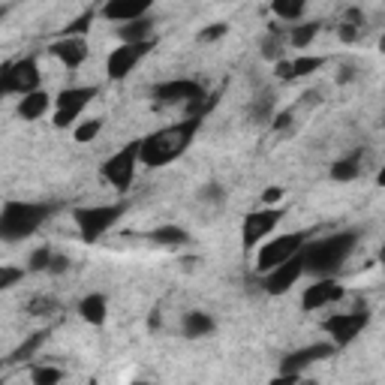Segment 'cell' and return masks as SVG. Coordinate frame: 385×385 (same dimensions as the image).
<instances>
[{
	"instance_id": "cell-41",
	"label": "cell",
	"mask_w": 385,
	"mask_h": 385,
	"mask_svg": "<svg viewBox=\"0 0 385 385\" xmlns=\"http://www.w3.org/2000/svg\"><path fill=\"white\" fill-rule=\"evenodd\" d=\"M283 199V187H265V190H262V205H277Z\"/></svg>"
},
{
	"instance_id": "cell-10",
	"label": "cell",
	"mask_w": 385,
	"mask_h": 385,
	"mask_svg": "<svg viewBox=\"0 0 385 385\" xmlns=\"http://www.w3.org/2000/svg\"><path fill=\"white\" fill-rule=\"evenodd\" d=\"M157 45V39H142V43H121L114 52L109 54V61H105V72H109V79L112 81H121V79H127L129 72H133V67L142 57L151 52V48Z\"/></svg>"
},
{
	"instance_id": "cell-7",
	"label": "cell",
	"mask_w": 385,
	"mask_h": 385,
	"mask_svg": "<svg viewBox=\"0 0 385 385\" xmlns=\"http://www.w3.org/2000/svg\"><path fill=\"white\" fill-rule=\"evenodd\" d=\"M39 67L34 57H21V61L15 63H3V70H0V91L3 94H34L39 91Z\"/></svg>"
},
{
	"instance_id": "cell-27",
	"label": "cell",
	"mask_w": 385,
	"mask_h": 385,
	"mask_svg": "<svg viewBox=\"0 0 385 385\" xmlns=\"http://www.w3.org/2000/svg\"><path fill=\"white\" fill-rule=\"evenodd\" d=\"M358 171H362V163H358V151L352 157H343L331 166V181H355Z\"/></svg>"
},
{
	"instance_id": "cell-49",
	"label": "cell",
	"mask_w": 385,
	"mask_h": 385,
	"mask_svg": "<svg viewBox=\"0 0 385 385\" xmlns=\"http://www.w3.org/2000/svg\"><path fill=\"white\" fill-rule=\"evenodd\" d=\"M382 129H385V114H382Z\"/></svg>"
},
{
	"instance_id": "cell-2",
	"label": "cell",
	"mask_w": 385,
	"mask_h": 385,
	"mask_svg": "<svg viewBox=\"0 0 385 385\" xmlns=\"http://www.w3.org/2000/svg\"><path fill=\"white\" fill-rule=\"evenodd\" d=\"M352 250H355V232H337V235H329V238H322V241H310L301 247L304 271L316 274V277H329L349 259Z\"/></svg>"
},
{
	"instance_id": "cell-18",
	"label": "cell",
	"mask_w": 385,
	"mask_h": 385,
	"mask_svg": "<svg viewBox=\"0 0 385 385\" xmlns=\"http://www.w3.org/2000/svg\"><path fill=\"white\" fill-rule=\"evenodd\" d=\"M79 313L87 325H103L105 322V313H109V304H105V295H85L79 301Z\"/></svg>"
},
{
	"instance_id": "cell-44",
	"label": "cell",
	"mask_w": 385,
	"mask_h": 385,
	"mask_svg": "<svg viewBox=\"0 0 385 385\" xmlns=\"http://www.w3.org/2000/svg\"><path fill=\"white\" fill-rule=\"evenodd\" d=\"M352 79H355V70H352V67H343L340 76H337V85H349Z\"/></svg>"
},
{
	"instance_id": "cell-15",
	"label": "cell",
	"mask_w": 385,
	"mask_h": 385,
	"mask_svg": "<svg viewBox=\"0 0 385 385\" xmlns=\"http://www.w3.org/2000/svg\"><path fill=\"white\" fill-rule=\"evenodd\" d=\"M343 298V286L337 280H331V277H322V280L310 283V289H304V295H301V307L307 310H319L325 304H334V301Z\"/></svg>"
},
{
	"instance_id": "cell-38",
	"label": "cell",
	"mask_w": 385,
	"mask_h": 385,
	"mask_svg": "<svg viewBox=\"0 0 385 385\" xmlns=\"http://www.w3.org/2000/svg\"><path fill=\"white\" fill-rule=\"evenodd\" d=\"M337 37L343 39V43H355V39H362V28H358V24H349V21H340Z\"/></svg>"
},
{
	"instance_id": "cell-39",
	"label": "cell",
	"mask_w": 385,
	"mask_h": 385,
	"mask_svg": "<svg viewBox=\"0 0 385 385\" xmlns=\"http://www.w3.org/2000/svg\"><path fill=\"white\" fill-rule=\"evenodd\" d=\"M274 72H277V79H280V81H295V79H298V76H295V63L286 61V57H283V61H277Z\"/></svg>"
},
{
	"instance_id": "cell-36",
	"label": "cell",
	"mask_w": 385,
	"mask_h": 385,
	"mask_svg": "<svg viewBox=\"0 0 385 385\" xmlns=\"http://www.w3.org/2000/svg\"><path fill=\"white\" fill-rule=\"evenodd\" d=\"M54 310H57V301L45 298V295H43V298H34L28 304V313H34V316H48V313H54Z\"/></svg>"
},
{
	"instance_id": "cell-1",
	"label": "cell",
	"mask_w": 385,
	"mask_h": 385,
	"mask_svg": "<svg viewBox=\"0 0 385 385\" xmlns=\"http://www.w3.org/2000/svg\"><path fill=\"white\" fill-rule=\"evenodd\" d=\"M199 124H202V114H190V118L181 121V124L163 127V129H157V133L145 136L142 138V154H138L142 166L145 169H160V166L175 163L187 147L193 145Z\"/></svg>"
},
{
	"instance_id": "cell-26",
	"label": "cell",
	"mask_w": 385,
	"mask_h": 385,
	"mask_svg": "<svg viewBox=\"0 0 385 385\" xmlns=\"http://www.w3.org/2000/svg\"><path fill=\"white\" fill-rule=\"evenodd\" d=\"M271 10L280 21H298L307 10V0H271Z\"/></svg>"
},
{
	"instance_id": "cell-30",
	"label": "cell",
	"mask_w": 385,
	"mask_h": 385,
	"mask_svg": "<svg viewBox=\"0 0 385 385\" xmlns=\"http://www.w3.org/2000/svg\"><path fill=\"white\" fill-rule=\"evenodd\" d=\"M100 133H103V121L94 118V121H85V124H79L76 133H72V138H76L79 145H87V142H94Z\"/></svg>"
},
{
	"instance_id": "cell-25",
	"label": "cell",
	"mask_w": 385,
	"mask_h": 385,
	"mask_svg": "<svg viewBox=\"0 0 385 385\" xmlns=\"http://www.w3.org/2000/svg\"><path fill=\"white\" fill-rule=\"evenodd\" d=\"M45 337H48V331H37V334H30V337H28V340H24V343H21V346H19V349H15V352H12V355H10V358H6V364H19V362H30V358H34V355H37V349H39V346H43V343H45Z\"/></svg>"
},
{
	"instance_id": "cell-28",
	"label": "cell",
	"mask_w": 385,
	"mask_h": 385,
	"mask_svg": "<svg viewBox=\"0 0 385 385\" xmlns=\"http://www.w3.org/2000/svg\"><path fill=\"white\" fill-rule=\"evenodd\" d=\"M91 24H94V10H85L79 19H72L67 28L61 30V37H85L87 30H91Z\"/></svg>"
},
{
	"instance_id": "cell-31",
	"label": "cell",
	"mask_w": 385,
	"mask_h": 385,
	"mask_svg": "<svg viewBox=\"0 0 385 385\" xmlns=\"http://www.w3.org/2000/svg\"><path fill=\"white\" fill-rule=\"evenodd\" d=\"M61 379H63V371L48 367V364L34 367V371H30V382H34V385H57Z\"/></svg>"
},
{
	"instance_id": "cell-21",
	"label": "cell",
	"mask_w": 385,
	"mask_h": 385,
	"mask_svg": "<svg viewBox=\"0 0 385 385\" xmlns=\"http://www.w3.org/2000/svg\"><path fill=\"white\" fill-rule=\"evenodd\" d=\"M181 329H184V337L196 340V337H205V334L214 331V319H211L208 313H202V310H193V313L184 316Z\"/></svg>"
},
{
	"instance_id": "cell-11",
	"label": "cell",
	"mask_w": 385,
	"mask_h": 385,
	"mask_svg": "<svg viewBox=\"0 0 385 385\" xmlns=\"http://www.w3.org/2000/svg\"><path fill=\"white\" fill-rule=\"evenodd\" d=\"M283 220V211L280 208H271V205H265L262 211H250L247 217H244V223H241V241H244V247L253 250L259 241H265L268 235L277 229V223Z\"/></svg>"
},
{
	"instance_id": "cell-29",
	"label": "cell",
	"mask_w": 385,
	"mask_h": 385,
	"mask_svg": "<svg viewBox=\"0 0 385 385\" xmlns=\"http://www.w3.org/2000/svg\"><path fill=\"white\" fill-rule=\"evenodd\" d=\"M295 76L298 79H304V76H313L316 70H322V63H325V57H316V54H301V57H295Z\"/></svg>"
},
{
	"instance_id": "cell-24",
	"label": "cell",
	"mask_w": 385,
	"mask_h": 385,
	"mask_svg": "<svg viewBox=\"0 0 385 385\" xmlns=\"http://www.w3.org/2000/svg\"><path fill=\"white\" fill-rule=\"evenodd\" d=\"M319 30H322V21L295 24V28H289V45H292V48H307V45L316 39Z\"/></svg>"
},
{
	"instance_id": "cell-45",
	"label": "cell",
	"mask_w": 385,
	"mask_h": 385,
	"mask_svg": "<svg viewBox=\"0 0 385 385\" xmlns=\"http://www.w3.org/2000/svg\"><path fill=\"white\" fill-rule=\"evenodd\" d=\"M304 103H319V94H313V91H307V94H304Z\"/></svg>"
},
{
	"instance_id": "cell-4",
	"label": "cell",
	"mask_w": 385,
	"mask_h": 385,
	"mask_svg": "<svg viewBox=\"0 0 385 385\" xmlns=\"http://www.w3.org/2000/svg\"><path fill=\"white\" fill-rule=\"evenodd\" d=\"M151 94H154V100L163 103V105H187L190 114H202V118H205V112L214 105V100L205 94V87L196 85V81H190V79L163 81V85H157Z\"/></svg>"
},
{
	"instance_id": "cell-48",
	"label": "cell",
	"mask_w": 385,
	"mask_h": 385,
	"mask_svg": "<svg viewBox=\"0 0 385 385\" xmlns=\"http://www.w3.org/2000/svg\"><path fill=\"white\" fill-rule=\"evenodd\" d=\"M379 262H385V244H382V250H379Z\"/></svg>"
},
{
	"instance_id": "cell-5",
	"label": "cell",
	"mask_w": 385,
	"mask_h": 385,
	"mask_svg": "<svg viewBox=\"0 0 385 385\" xmlns=\"http://www.w3.org/2000/svg\"><path fill=\"white\" fill-rule=\"evenodd\" d=\"M127 214V202L118 205H94V208H76L72 220L79 226V235L85 244H94L96 238H103L109 229Z\"/></svg>"
},
{
	"instance_id": "cell-12",
	"label": "cell",
	"mask_w": 385,
	"mask_h": 385,
	"mask_svg": "<svg viewBox=\"0 0 385 385\" xmlns=\"http://www.w3.org/2000/svg\"><path fill=\"white\" fill-rule=\"evenodd\" d=\"M304 274V256L301 253H295L292 259H286L283 265L271 268V271L265 274V280H262V289H265L268 295H283L289 292L295 283H298V277Z\"/></svg>"
},
{
	"instance_id": "cell-34",
	"label": "cell",
	"mask_w": 385,
	"mask_h": 385,
	"mask_svg": "<svg viewBox=\"0 0 385 385\" xmlns=\"http://www.w3.org/2000/svg\"><path fill=\"white\" fill-rule=\"evenodd\" d=\"M226 34H229V24L214 21V24H208V28L199 30V43H217V39H223Z\"/></svg>"
},
{
	"instance_id": "cell-6",
	"label": "cell",
	"mask_w": 385,
	"mask_h": 385,
	"mask_svg": "<svg viewBox=\"0 0 385 385\" xmlns=\"http://www.w3.org/2000/svg\"><path fill=\"white\" fill-rule=\"evenodd\" d=\"M138 154H142V138L138 142H129L121 147L114 157H109L103 163V178L112 184L114 193H127L133 187V178H136V169H138Z\"/></svg>"
},
{
	"instance_id": "cell-47",
	"label": "cell",
	"mask_w": 385,
	"mask_h": 385,
	"mask_svg": "<svg viewBox=\"0 0 385 385\" xmlns=\"http://www.w3.org/2000/svg\"><path fill=\"white\" fill-rule=\"evenodd\" d=\"M379 52H382V54H385V37H382V39H379Z\"/></svg>"
},
{
	"instance_id": "cell-37",
	"label": "cell",
	"mask_w": 385,
	"mask_h": 385,
	"mask_svg": "<svg viewBox=\"0 0 385 385\" xmlns=\"http://www.w3.org/2000/svg\"><path fill=\"white\" fill-rule=\"evenodd\" d=\"M24 277V268H15V265H3V271H0V289H12L15 283H19Z\"/></svg>"
},
{
	"instance_id": "cell-43",
	"label": "cell",
	"mask_w": 385,
	"mask_h": 385,
	"mask_svg": "<svg viewBox=\"0 0 385 385\" xmlns=\"http://www.w3.org/2000/svg\"><path fill=\"white\" fill-rule=\"evenodd\" d=\"M277 133H280V129H289L292 127V112H280V114H274V124H271Z\"/></svg>"
},
{
	"instance_id": "cell-9",
	"label": "cell",
	"mask_w": 385,
	"mask_h": 385,
	"mask_svg": "<svg viewBox=\"0 0 385 385\" xmlns=\"http://www.w3.org/2000/svg\"><path fill=\"white\" fill-rule=\"evenodd\" d=\"M367 322H371V313H367V307L362 304L358 310H352V313H334L322 322V331L329 334V337L337 343V346H346L352 343L367 329Z\"/></svg>"
},
{
	"instance_id": "cell-40",
	"label": "cell",
	"mask_w": 385,
	"mask_h": 385,
	"mask_svg": "<svg viewBox=\"0 0 385 385\" xmlns=\"http://www.w3.org/2000/svg\"><path fill=\"white\" fill-rule=\"evenodd\" d=\"M67 271H70V259L61 256V253H54L52 265H48V274H67Z\"/></svg>"
},
{
	"instance_id": "cell-17",
	"label": "cell",
	"mask_w": 385,
	"mask_h": 385,
	"mask_svg": "<svg viewBox=\"0 0 385 385\" xmlns=\"http://www.w3.org/2000/svg\"><path fill=\"white\" fill-rule=\"evenodd\" d=\"M154 37V19H133V21H124L118 28V39L121 43H142V39H151Z\"/></svg>"
},
{
	"instance_id": "cell-8",
	"label": "cell",
	"mask_w": 385,
	"mask_h": 385,
	"mask_svg": "<svg viewBox=\"0 0 385 385\" xmlns=\"http://www.w3.org/2000/svg\"><path fill=\"white\" fill-rule=\"evenodd\" d=\"M304 238H307V232H289V235H280V238H274V241H265V247L256 253V271L268 274L271 268L283 265L286 259H292L295 253H301Z\"/></svg>"
},
{
	"instance_id": "cell-32",
	"label": "cell",
	"mask_w": 385,
	"mask_h": 385,
	"mask_svg": "<svg viewBox=\"0 0 385 385\" xmlns=\"http://www.w3.org/2000/svg\"><path fill=\"white\" fill-rule=\"evenodd\" d=\"M52 256H54L52 247H37L34 253H30V259H28V271H48Z\"/></svg>"
},
{
	"instance_id": "cell-42",
	"label": "cell",
	"mask_w": 385,
	"mask_h": 385,
	"mask_svg": "<svg viewBox=\"0 0 385 385\" xmlns=\"http://www.w3.org/2000/svg\"><path fill=\"white\" fill-rule=\"evenodd\" d=\"M343 21H349V24H358V28H364V12L358 10V6H352V10L343 12Z\"/></svg>"
},
{
	"instance_id": "cell-22",
	"label": "cell",
	"mask_w": 385,
	"mask_h": 385,
	"mask_svg": "<svg viewBox=\"0 0 385 385\" xmlns=\"http://www.w3.org/2000/svg\"><path fill=\"white\" fill-rule=\"evenodd\" d=\"M147 238H151L154 244H163V247H184V244L190 241V235L178 226H160V229H154Z\"/></svg>"
},
{
	"instance_id": "cell-19",
	"label": "cell",
	"mask_w": 385,
	"mask_h": 385,
	"mask_svg": "<svg viewBox=\"0 0 385 385\" xmlns=\"http://www.w3.org/2000/svg\"><path fill=\"white\" fill-rule=\"evenodd\" d=\"M48 112V94L45 91H34V94H24L19 103V118L21 121H37Z\"/></svg>"
},
{
	"instance_id": "cell-16",
	"label": "cell",
	"mask_w": 385,
	"mask_h": 385,
	"mask_svg": "<svg viewBox=\"0 0 385 385\" xmlns=\"http://www.w3.org/2000/svg\"><path fill=\"white\" fill-rule=\"evenodd\" d=\"M154 6V0H105L103 6V15L109 21H133V19H142L147 15V10Z\"/></svg>"
},
{
	"instance_id": "cell-3",
	"label": "cell",
	"mask_w": 385,
	"mask_h": 385,
	"mask_svg": "<svg viewBox=\"0 0 385 385\" xmlns=\"http://www.w3.org/2000/svg\"><path fill=\"white\" fill-rule=\"evenodd\" d=\"M54 211L57 205H45V202H6L3 214H0V238L10 244L30 238Z\"/></svg>"
},
{
	"instance_id": "cell-33",
	"label": "cell",
	"mask_w": 385,
	"mask_h": 385,
	"mask_svg": "<svg viewBox=\"0 0 385 385\" xmlns=\"http://www.w3.org/2000/svg\"><path fill=\"white\" fill-rule=\"evenodd\" d=\"M199 202H208V205H223V202H226V190H223V184H217V181L205 184L202 190H199Z\"/></svg>"
},
{
	"instance_id": "cell-46",
	"label": "cell",
	"mask_w": 385,
	"mask_h": 385,
	"mask_svg": "<svg viewBox=\"0 0 385 385\" xmlns=\"http://www.w3.org/2000/svg\"><path fill=\"white\" fill-rule=\"evenodd\" d=\"M376 184H379V187H385V166L379 169V175H376Z\"/></svg>"
},
{
	"instance_id": "cell-23",
	"label": "cell",
	"mask_w": 385,
	"mask_h": 385,
	"mask_svg": "<svg viewBox=\"0 0 385 385\" xmlns=\"http://www.w3.org/2000/svg\"><path fill=\"white\" fill-rule=\"evenodd\" d=\"M274 91H262L256 94V100L250 105V118L256 121V124H265V121H274Z\"/></svg>"
},
{
	"instance_id": "cell-13",
	"label": "cell",
	"mask_w": 385,
	"mask_h": 385,
	"mask_svg": "<svg viewBox=\"0 0 385 385\" xmlns=\"http://www.w3.org/2000/svg\"><path fill=\"white\" fill-rule=\"evenodd\" d=\"M334 352H337V343H313V346H304V349H295L289 355L280 362V373H301L307 364L319 362V358H331Z\"/></svg>"
},
{
	"instance_id": "cell-20",
	"label": "cell",
	"mask_w": 385,
	"mask_h": 385,
	"mask_svg": "<svg viewBox=\"0 0 385 385\" xmlns=\"http://www.w3.org/2000/svg\"><path fill=\"white\" fill-rule=\"evenodd\" d=\"M94 96H96L94 87H67V91L57 94L54 105H57V109H85Z\"/></svg>"
},
{
	"instance_id": "cell-35",
	"label": "cell",
	"mask_w": 385,
	"mask_h": 385,
	"mask_svg": "<svg viewBox=\"0 0 385 385\" xmlns=\"http://www.w3.org/2000/svg\"><path fill=\"white\" fill-rule=\"evenodd\" d=\"M81 112H85V109H54V118H52V124H54L57 129H67V127H72V124H76Z\"/></svg>"
},
{
	"instance_id": "cell-14",
	"label": "cell",
	"mask_w": 385,
	"mask_h": 385,
	"mask_svg": "<svg viewBox=\"0 0 385 385\" xmlns=\"http://www.w3.org/2000/svg\"><path fill=\"white\" fill-rule=\"evenodd\" d=\"M48 54H54L67 70H79L87 61V39L85 37H61L48 45Z\"/></svg>"
}]
</instances>
